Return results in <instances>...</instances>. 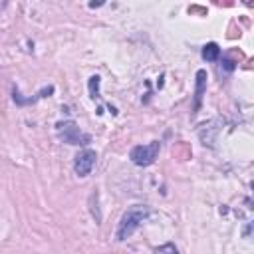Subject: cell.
<instances>
[{
  "instance_id": "30bf717a",
  "label": "cell",
  "mask_w": 254,
  "mask_h": 254,
  "mask_svg": "<svg viewBox=\"0 0 254 254\" xmlns=\"http://www.w3.org/2000/svg\"><path fill=\"white\" fill-rule=\"evenodd\" d=\"M222 64H224V69H226V71H232V69H234V67H236V65H234V62H232V60H224V62H222Z\"/></svg>"
},
{
  "instance_id": "52a82bcc",
  "label": "cell",
  "mask_w": 254,
  "mask_h": 254,
  "mask_svg": "<svg viewBox=\"0 0 254 254\" xmlns=\"http://www.w3.org/2000/svg\"><path fill=\"white\" fill-rule=\"evenodd\" d=\"M202 58H204L206 62H216V60L220 58V48H218V44H216V42L204 44V48H202Z\"/></svg>"
},
{
  "instance_id": "277c9868",
  "label": "cell",
  "mask_w": 254,
  "mask_h": 254,
  "mask_svg": "<svg viewBox=\"0 0 254 254\" xmlns=\"http://www.w3.org/2000/svg\"><path fill=\"white\" fill-rule=\"evenodd\" d=\"M95 159H97V155H95V151H91V149H85V151L77 153V155H75V161H73V171H75V175H77V177H87V175L91 173L93 165H95Z\"/></svg>"
},
{
  "instance_id": "8992f818",
  "label": "cell",
  "mask_w": 254,
  "mask_h": 254,
  "mask_svg": "<svg viewBox=\"0 0 254 254\" xmlns=\"http://www.w3.org/2000/svg\"><path fill=\"white\" fill-rule=\"evenodd\" d=\"M52 93H54V85H48V87H44V89H42L36 97H32V99H34V103H36L38 99H42V97H46V95H52ZM12 97H14V101H16L18 105H30V103H32V99H24L18 89H14V95H12Z\"/></svg>"
},
{
  "instance_id": "3957f363",
  "label": "cell",
  "mask_w": 254,
  "mask_h": 254,
  "mask_svg": "<svg viewBox=\"0 0 254 254\" xmlns=\"http://www.w3.org/2000/svg\"><path fill=\"white\" fill-rule=\"evenodd\" d=\"M56 129H58V137L67 145H87L89 143V135L83 133L73 121H62L56 125Z\"/></svg>"
},
{
  "instance_id": "5b68a950",
  "label": "cell",
  "mask_w": 254,
  "mask_h": 254,
  "mask_svg": "<svg viewBox=\"0 0 254 254\" xmlns=\"http://www.w3.org/2000/svg\"><path fill=\"white\" fill-rule=\"evenodd\" d=\"M206 79H208V75H206V71L204 69H198L196 71V87H194V113L198 111V107H200V99H202V93H204V89H206Z\"/></svg>"
},
{
  "instance_id": "6da1fadb",
  "label": "cell",
  "mask_w": 254,
  "mask_h": 254,
  "mask_svg": "<svg viewBox=\"0 0 254 254\" xmlns=\"http://www.w3.org/2000/svg\"><path fill=\"white\" fill-rule=\"evenodd\" d=\"M149 206H141V204H135V206H131L123 216H121V220H119V226H117V232H115V238L117 240H127L139 226H141V222L149 216Z\"/></svg>"
},
{
  "instance_id": "7a4b0ae2",
  "label": "cell",
  "mask_w": 254,
  "mask_h": 254,
  "mask_svg": "<svg viewBox=\"0 0 254 254\" xmlns=\"http://www.w3.org/2000/svg\"><path fill=\"white\" fill-rule=\"evenodd\" d=\"M159 151H161V143L159 141H151L149 145H137V147H133L131 153H129V159L135 165H139V167H149V165H153L157 161Z\"/></svg>"
},
{
  "instance_id": "ba28073f",
  "label": "cell",
  "mask_w": 254,
  "mask_h": 254,
  "mask_svg": "<svg viewBox=\"0 0 254 254\" xmlns=\"http://www.w3.org/2000/svg\"><path fill=\"white\" fill-rule=\"evenodd\" d=\"M99 81H101L99 75H91V77H89V93H91L93 99L99 97Z\"/></svg>"
},
{
  "instance_id": "9c48e42d",
  "label": "cell",
  "mask_w": 254,
  "mask_h": 254,
  "mask_svg": "<svg viewBox=\"0 0 254 254\" xmlns=\"http://www.w3.org/2000/svg\"><path fill=\"white\" fill-rule=\"evenodd\" d=\"M155 254H181V252H179V248L173 242H167V244L155 248Z\"/></svg>"
}]
</instances>
